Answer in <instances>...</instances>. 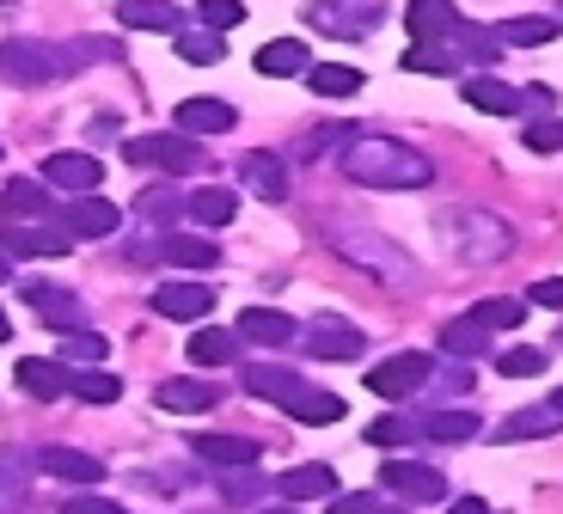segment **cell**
I'll use <instances>...</instances> for the list:
<instances>
[{
    "instance_id": "1",
    "label": "cell",
    "mask_w": 563,
    "mask_h": 514,
    "mask_svg": "<svg viewBox=\"0 0 563 514\" xmlns=\"http://www.w3.org/2000/svg\"><path fill=\"white\" fill-rule=\"evenodd\" d=\"M338 166H343V178H350V184H367V190H422V184H435L429 153L405 147V141H386V135L343 141Z\"/></svg>"
},
{
    "instance_id": "2",
    "label": "cell",
    "mask_w": 563,
    "mask_h": 514,
    "mask_svg": "<svg viewBox=\"0 0 563 514\" xmlns=\"http://www.w3.org/2000/svg\"><path fill=\"white\" fill-rule=\"evenodd\" d=\"M441 233H448L453 258L472 264V270L503 264L508 251H515V227H508L503 215H490V209H453V215H441Z\"/></svg>"
},
{
    "instance_id": "3",
    "label": "cell",
    "mask_w": 563,
    "mask_h": 514,
    "mask_svg": "<svg viewBox=\"0 0 563 514\" xmlns=\"http://www.w3.org/2000/svg\"><path fill=\"white\" fill-rule=\"evenodd\" d=\"M338 258H343V264H355V270H367V276H380V282H410V276H417V264H410L386 233H374V227H343V233H338Z\"/></svg>"
},
{
    "instance_id": "4",
    "label": "cell",
    "mask_w": 563,
    "mask_h": 514,
    "mask_svg": "<svg viewBox=\"0 0 563 514\" xmlns=\"http://www.w3.org/2000/svg\"><path fill=\"white\" fill-rule=\"evenodd\" d=\"M56 74H68L62 50H49V43H31V37L0 43V80H13V86H43V80H56Z\"/></svg>"
},
{
    "instance_id": "5",
    "label": "cell",
    "mask_w": 563,
    "mask_h": 514,
    "mask_svg": "<svg viewBox=\"0 0 563 514\" xmlns=\"http://www.w3.org/2000/svg\"><path fill=\"white\" fill-rule=\"evenodd\" d=\"M129 160L135 166H159V172H172V178H190V172L202 166V147L190 135H135L129 141Z\"/></svg>"
},
{
    "instance_id": "6",
    "label": "cell",
    "mask_w": 563,
    "mask_h": 514,
    "mask_svg": "<svg viewBox=\"0 0 563 514\" xmlns=\"http://www.w3.org/2000/svg\"><path fill=\"white\" fill-rule=\"evenodd\" d=\"M435 374V362L422 356V349H405V356H393V362H380V368H367V392L374 398H410V392L422 386V380Z\"/></svg>"
},
{
    "instance_id": "7",
    "label": "cell",
    "mask_w": 563,
    "mask_h": 514,
    "mask_svg": "<svg viewBox=\"0 0 563 514\" xmlns=\"http://www.w3.org/2000/svg\"><path fill=\"white\" fill-rule=\"evenodd\" d=\"M300 343H307V356H319V362H355L362 356V331H355L350 319H307L300 325Z\"/></svg>"
},
{
    "instance_id": "8",
    "label": "cell",
    "mask_w": 563,
    "mask_h": 514,
    "mask_svg": "<svg viewBox=\"0 0 563 514\" xmlns=\"http://www.w3.org/2000/svg\"><path fill=\"white\" fill-rule=\"evenodd\" d=\"M380 490H393V496H405V502H441L448 496V478H441L435 466H417V459H386Z\"/></svg>"
},
{
    "instance_id": "9",
    "label": "cell",
    "mask_w": 563,
    "mask_h": 514,
    "mask_svg": "<svg viewBox=\"0 0 563 514\" xmlns=\"http://www.w3.org/2000/svg\"><path fill=\"white\" fill-rule=\"evenodd\" d=\"M62 227H68L74 239H111L117 227H123V215H117V203H104V196H68V209H62Z\"/></svg>"
},
{
    "instance_id": "10",
    "label": "cell",
    "mask_w": 563,
    "mask_h": 514,
    "mask_svg": "<svg viewBox=\"0 0 563 514\" xmlns=\"http://www.w3.org/2000/svg\"><path fill=\"white\" fill-rule=\"evenodd\" d=\"M240 178H245V190L264 196V203H288V160H282V153L252 147L240 160Z\"/></svg>"
},
{
    "instance_id": "11",
    "label": "cell",
    "mask_w": 563,
    "mask_h": 514,
    "mask_svg": "<svg viewBox=\"0 0 563 514\" xmlns=\"http://www.w3.org/2000/svg\"><path fill=\"white\" fill-rule=\"evenodd\" d=\"M43 178L56 184V190H68V196H86V190L104 184V166H99V153H49Z\"/></svg>"
},
{
    "instance_id": "12",
    "label": "cell",
    "mask_w": 563,
    "mask_h": 514,
    "mask_svg": "<svg viewBox=\"0 0 563 514\" xmlns=\"http://www.w3.org/2000/svg\"><path fill=\"white\" fill-rule=\"evenodd\" d=\"M43 472L62 478V484L92 490V484H104V459L86 453V447H43Z\"/></svg>"
},
{
    "instance_id": "13",
    "label": "cell",
    "mask_w": 563,
    "mask_h": 514,
    "mask_svg": "<svg viewBox=\"0 0 563 514\" xmlns=\"http://www.w3.org/2000/svg\"><path fill=\"white\" fill-rule=\"evenodd\" d=\"M19 392H31V398H56V392H74V374L62 356H25V362L13 368Z\"/></svg>"
},
{
    "instance_id": "14",
    "label": "cell",
    "mask_w": 563,
    "mask_h": 514,
    "mask_svg": "<svg viewBox=\"0 0 563 514\" xmlns=\"http://www.w3.org/2000/svg\"><path fill=\"white\" fill-rule=\"evenodd\" d=\"M209 306H214V294L202 288V282H166V288H154V313L159 319H209Z\"/></svg>"
},
{
    "instance_id": "15",
    "label": "cell",
    "mask_w": 563,
    "mask_h": 514,
    "mask_svg": "<svg viewBox=\"0 0 563 514\" xmlns=\"http://www.w3.org/2000/svg\"><path fill=\"white\" fill-rule=\"evenodd\" d=\"M233 123H240V111H233L227 98H184V105H178V129H184V135H227Z\"/></svg>"
},
{
    "instance_id": "16",
    "label": "cell",
    "mask_w": 563,
    "mask_h": 514,
    "mask_svg": "<svg viewBox=\"0 0 563 514\" xmlns=\"http://www.w3.org/2000/svg\"><path fill=\"white\" fill-rule=\"evenodd\" d=\"M154 404L159 411H178V417H197V411H214V404H221V392H214L209 380H159Z\"/></svg>"
},
{
    "instance_id": "17",
    "label": "cell",
    "mask_w": 563,
    "mask_h": 514,
    "mask_svg": "<svg viewBox=\"0 0 563 514\" xmlns=\"http://www.w3.org/2000/svg\"><path fill=\"white\" fill-rule=\"evenodd\" d=\"M558 429H563V411H558V404H527V411L503 417L496 441H545V435H558Z\"/></svg>"
},
{
    "instance_id": "18",
    "label": "cell",
    "mask_w": 563,
    "mask_h": 514,
    "mask_svg": "<svg viewBox=\"0 0 563 514\" xmlns=\"http://www.w3.org/2000/svg\"><path fill=\"white\" fill-rule=\"evenodd\" d=\"M68 239H74L68 227H7L0 245L19 251V258H62V251H74Z\"/></svg>"
},
{
    "instance_id": "19",
    "label": "cell",
    "mask_w": 563,
    "mask_h": 514,
    "mask_svg": "<svg viewBox=\"0 0 563 514\" xmlns=\"http://www.w3.org/2000/svg\"><path fill=\"white\" fill-rule=\"evenodd\" d=\"M282 502H312V496H338V472H331V466H295V472H282L276 484Z\"/></svg>"
},
{
    "instance_id": "20",
    "label": "cell",
    "mask_w": 563,
    "mask_h": 514,
    "mask_svg": "<svg viewBox=\"0 0 563 514\" xmlns=\"http://www.w3.org/2000/svg\"><path fill=\"white\" fill-rule=\"evenodd\" d=\"M405 25H410V37H417V43H435V37H453L460 13H453V0H410Z\"/></svg>"
},
{
    "instance_id": "21",
    "label": "cell",
    "mask_w": 563,
    "mask_h": 514,
    "mask_svg": "<svg viewBox=\"0 0 563 514\" xmlns=\"http://www.w3.org/2000/svg\"><path fill=\"white\" fill-rule=\"evenodd\" d=\"M240 337H245V343H295L300 325L288 319V313H276V306H245V313H240Z\"/></svg>"
},
{
    "instance_id": "22",
    "label": "cell",
    "mask_w": 563,
    "mask_h": 514,
    "mask_svg": "<svg viewBox=\"0 0 563 514\" xmlns=\"http://www.w3.org/2000/svg\"><path fill=\"white\" fill-rule=\"evenodd\" d=\"M295 423H312V429H324V423H338L343 417V398L338 392H324V386H312V380H300V392L288 404H282Z\"/></svg>"
},
{
    "instance_id": "23",
    "label": "cell",
    "mask_w": 563,
    "mask_h": 514,
    "mask_svg": "<svg viewBox=\"0 0 563 514\" xmlns=\"http://www.w3.org/2000/svg\"><path fill=\"white\" fill-rule=\"evenodd\" d=\"M197 459H209V466H227V472H240V466H257V453L264 447L245 441V435H197Z\"/></svg>"
},
{
    "instance_id": "24",
    "label": "cell",
    "mask_w": 563,
    "mask_h": 514,
    "mask_svg": "<svg viewBox=\"0 0 563 514\" xmlns=\"http://www.w3.org/2000/svg\"><path fill=\"white\" fill-rule=\"evenodd\" d=\"M465 105L484 111V117H521V92L490 80V74H472V80H465Z\"/></svg>"
},
{
    "instance_id": "25",
    "label": "cell",
    "mask_w": 563,
    "mask_h": 514,
    "mask_svg": "<svg viewBox=\"0 0 563 514\" xmlns=\"http://www.w3.org/2000/svg\"><path fill=\"white\" fill-rule=\"evenodd\" d=\"M184 215H190L197 227H227L233 215H240V196L221 190V184H202V190L184 196Z\"/></svg>"
},
{
    "instance_id": "26",
    "label": "cell",
    "mask_w": 563,
    "mask_h": 514,
    "mask_svg": "<svg viewBox=\"0 0 563 514\" xmlns=\"http://www.w3.org/2000/svg\"><path fill=\"white\" fill-rule=\"evenodd\" d=\"M25 294H31V306H37V319H43V325H56V331H74V325L86 319V313H80V300H74L68 288H49V282H31Z\"/></svg>"
},
{
    "instance_id": "27",
    "label": "cell",
    "mask_w": 563,
    "mask_h": 514,
    "mask_svg": "<svg viewBox=\"0 0 563 514\" xmlns=\"http://www.w3.org/2000/svg\"><path fill=\"white\" fill-rule=\"evenodd\" d=\"M312 68V50L295 37H276L257 50V74H269V80H288V74H307Z\"/></svg>"
},
{
    "instance_id": "28",
    "label": "cell",
    "mask_w": 563,
    "mask_h": 514,
    "mask_svg": "<svg viewBox=\"0 0 563 514\" xmlns=\"http://www.w3.org/2000/svg\"><path fill=\"white\" fill-rule=\"evenodd\" d=\"M245 392L252 398H269L282 411V404L300 392V374H288V368H269V362H257V368H245Z\"/></svg>"
},
{
    "instance_id": "29",
    "label": "cell",
    "mask_w": 563,
    "mask_h": 514,
    "mask_svg": "<svg viewBox=\"0 0 563 514\" xmlns=\"http://www.w3.org/2000/svg\"><path fill=\"white\" fill-rule=\"evenodd\" d=\"M159 258H172L184 270H214L221 264V245H209L202 233H172V239H159Z\"/></svg>"
},
{
    "instance_id": "30",
    "label": "cell",
    "mask_w": 563,
    "mask_h": 514,
    "mask_svg": "<svg viewBox=\"0 0 563 514\" xmlns=\"http://www.w3.org/2000/svg\"><path fill=\"white\" fill-rule=\"evenodd\" d=\"M184 349H190V362L197 368H227L233 356H240V331H214V325H202Z\"/></svg>"
},
{
    "instance_id": "31",
    "label": "cell",
    "mask_w": 563,
    "mask_h": 514,
    "mask_svg": "<svg viewBox=\"0 0 563 514\" xmlns=\"http://www.w3.org/2000/svg\"><path fill=\"white\" fill-rule=\"evenodd\" d=\"M117 19H123L129 31H178V7H172V0H123Z\"/></svg>"
},
{
    "instance_id": "32",
    "label": "cell",
    "mask_w": 563,
    "mask_h": 514,
    "mask_svg": "<svg viewBox=\"0 0 563 514\" xmlns=\"http://www.w3.org/2000/svg\"><path fill=\"white\" fill-rule=\"evenodd\" d=\"M496 37H503V43H515V50H533V43H551V37H558V19H551V13H521V19H503V25H496Z\"/></svg>"
},
{
    "instance_id": "33",
    "label": "cell",
    "mask_w": 563,
    "mask_h": 514,
    "mask_svg": "<svg viewBox=\"0 0 563 514\" xmlns=\"http://www.w3.org/2000/svg\"><path fill=\"white\" fill-rule=\"evenodd\" d=\"M312 92L319 98H350L362 92V68H350V62H319V68H307Z\"/></svg>"
},
{
    "instance_id": "34",
    "label": "cell",
    "mask_w": 563,
    "mask_h": 514,
    "mask_svg": "<svg viewBox=\"0 0 563 514\" xmlns=\"http://www.w3.org/2000/svg\"><path fill=\"white\" fill-rule=\"evenodd\" d=\"M178 56L190 62V68H214V62L227 56V43H221V31H178Z\"/></svg>"
},
{
    "instance_id": "35",
    "label": "cell",
    "mask_w": 563,
    "mask_h": 514,
    "mask_svg": "<svg viewBox=\"0 0 563 514\" xmlns=\"http://www.w3.org/2000/svg\"><path fill=\"white\" fill-rule=\"evenodd\" d=\"M484 343H490V325H478L472 313L453 319V325H441V349H448V356H478Z\"/></svg>"
},
{
    "instance_id": "36",
    "label": "cell",
    "mask_w": 563,
    "mask_h": 514,
    "mask_svg": "<svg viewBox=\"0 0 563 514\" xmlns=\"http://www.w3.org/2000/svg\"><path fill=\"white\" fill-rule=\"evenodd\" d=\"M422 429H429V441H478L484 423L472 417V411H435V417L422 423Z\"/></svg>"
},
{
    "instance_id": "37",
    "label": "cell",
    "mask_w": 563,
    "mask_h": 514,
    "mask_svg": "<svg viewBox=\"0 0 563 514\" xmlns=\"http://www.w3.org/2000/svg\"><path fill=\"white\" fill-rule=\"evenodd\" d=\"M405 68L410 74H453V68H460V56H453L448 37H441V43H417V50H405Z\"/></svg>"
},
{
    "instance_id": "38",
    "label": "cell",
    "mask_w": 563,
    "mask_h": 514,
    "mask_svg": "<svg viewBox=\"0 0 563 514\" xmlns=\"http://www.w3.org/2000/svg\"><path fill=\"white\" fill-rule=\"evenodd\" d=\"M472 319L490 325V331H515V325L527 319V300H478L472 306Z\"/></svg>"
},
{
    "instance_id": "39",
    "label": "cell",
    "mask_w": 563,
    "mask_h": 514,
    "mask_svg": "<svg viewBox=\"0 0 563 514\" xmlns=\"http://www.w3.org/2000/svg\"><path fill=\"white\" fill-rule=\"evenodd\" d=\"M7 209L13 215H49V196H43V184H31V178H7Z\"/></svg>"
},
{
    "instance_id": "40",
    "label": "cell",
    "mask_w": 563,
    "mask_h": 514,
    "mask_svg": "<svg viewBox=\"0 0 563 514\" xmlns=\"http://www.w3.org/2000/svg\"><path fill=\"white\" fill-rule=\"evenodd\" d=\"M56 356H62V362H104V337H99V331H80V325H74V331L56 343Z\"/></svg>"
},
{
    "instance_id": "41",
    "label": "cell",
    "mask_w": 563,
    "mask_h": 514,
    "mask_svg": "<svg viewBox=\"0 0 563 514\" xmlns=\"http://www.w3.org/2000/svg\"><path fill=\"white\" fill-rule=\"evenodd\" d=\"M496 374H508V380L545 374V349H503V356H496Z\"/></svg>"
},
{
    "instance_id": "42",
    "label": "cell",
    "mask_w": 563,
    "mask_h": 514,
    "mask_svg": "<svg viewBox=\"0 0 563 514\" xmlns=\"http://www.w3.org/2000/svg\"><path fill=\"white\" fill-rule=\"evenodd\" d=\"M74 392H80L86 404H117L123 398V380L117 374H74Z\"/></svg>"
},
{
    "instance_id": "43",
    "label": "cell",
    "mask_w": 563,
    "mask_h": 514,
    "mask_svg": "<svg viewBox=\"0 0 563 514\" xmlns=\"http://www.w3.org/2000/svg\"><path fill=\"white\" fill-rule=\"evenodd\" d=\"M245 19V0H202V25L209 31H233Z\"/></svg>"
},
{
    "instance_id": "44",
    "label": "cell",
    "mask_w": 563,
    "mask_h": 514,
    "mask_svg": "<svg viewBox=\"0 0 563 514\" xmlns=\"http://www.w3.org/2000/svg\"><path fill=\"white\" fill-rule=\"evenodd\" d=\"M527 147H533V153H558L563 147V117H539V123H527Z\"/></svg>"
},
{
    "instance_id": "45",
    "label": "cell",
    "mask_w": 563,
    "mask_h": 514,
    "mask_svg": "<svg viewBox=\"0 0 563 514\" xmlns=\"http://www.w3.org/2000/svg\"><path fill=\"white\" fill-rule=\"evenodd\" d=\"M410 435H417V429H410L405 417H380V423H367V441H374V447H405Z\"/></svg>"
},
{
    "instance_id": "46",
    "label": "cell",
    "mask_w": 563,
    "mask_h": 514,
    "mask_svg": "<svg viewBox=\"0 0 563 514\" xmlns=\"http://www.w3.org/2000/svg\"><path fill=\"white\" fill-rule=\"evenodd\" d=\"M324 141H355V135H350V129H343V123L307 129V135H300V160H319V153H324Z\"/></svg>"
},
{
    "instance_id": "47",
    "label": "cell",
    "mask_w": 563,
    "mask_h": 514,
    "mask_svg": "<svg viewBox=\"0 0 563 514\" xmlns=\"http://www.w3.org/2000/svg\"><path fill=\"white\" fill-rule=\"evenodd\" d=\"M135 209H141V221H166V215H178V203H172V190H147Z\"/></svg>"
},
{
    "instance_id": "48",
    "label": "cell",
    "mask_w": 563,
    "mask_h": 514,
    "mask_svg": "<svg viewBox=\"0 0 563 514\" xmlns=\"http://www.w3.org/2000/svg\"><path fill=\"white\" fill-rule=\"evenodd\" d=\"M62 514H123V508H117L111 496H86V490H80V496L62 502Z\"/></svg>"
},
{
    "instance_id": "49",
    "label": "cell",
    "mask_w": 563,
    "mask_h": 514,
    "mask_svg": "<svg viewBox=\"0 0 563 514\" xmlns=\"http://www.w3.org/2000/svg\"><path fill=\"white\" fill-rule=\"evenodd\" d=\"M533 306H551V313H563V276H545V282H533Z\"/></svg>"
},
{
    "instance_id": "50",
    "label": "cell",
    "mask_w": 563,
    "mask_h": 514,
    "mask_svg": "<svg viewBox=\"0 0 563 514\" xmlns=\"http://www.w3.org/2000/svg\"><path fill=\"white\" fill-rule=\"evenodd\" d=\"M551 105H558V92H551V86H527L521 92V117L533 111V117H551Z\"/></svg>"
},
{
    "instance_id": "51",
    "label": "cell",
    "mask_w": 563,
    "mask_h": 514,
    "mask_svg": "<svg viewBox=\"0 0 563 514\" xmlns=\"http://www.w3.org/2000/svg\"><path fill=\"white\" fill-rule=\"evenodd\" d=\"M331 514H374V496H367V490H350V496H331Z\"/></svg>"
},
{
    "instance_id": "52",
    "label": "cell",
    "mask_w": 563,
    "mask_h": 514,
    "mask_svg": "<svg viewBox=\"0 0 563 514\" xmlns=\"http://www.w3.org/2000/svg\"><path fill=\"white\" fill-rule=\"evenodd\" d=\"M448 514H490V502H484V496H460Z\"/></svg>"
},
{
    "instance_id": "53",
    "label": "cell",
    "mask_w": 563,
    "mask_h": 514,
    "mask_svg": "<svg viewBox=\"0 0 563 514\" xmlns=\"http://www.w3.org/2000/svg\"><path fill=\"white\" fill-rule=\"evenodd\" d=\"M0 343H13V319H7V306H0Z\"/></svg>"
},
{
    "instance_id": "54",
    "label": "cell",
    "mask_w": 563,
    "mask_h": 514,
    "mask_svg": "<svg viewBox=\"0 0 563 514\" xmlns=\"http://www.w3.org/2000/svg\"><path fill=\"white\" fill-rule=\"evenodd\" d=\"M257 514H300V502H282V508H257Z\"/></svg>"
},
{
    "instance_id": "55",
    "label": "cell",
    "mask_w": 563,
    "mask_h": 514,
    "mask_svg": "<svg viewBox=\"0 0 563 514\" xmlns=\"http://www.w3.org/2000/svg\"><path fill=\"white\" fill-rule=\"evenodd\" d=\"M7 276H13V258H7V251H0V282H7Z\"/></svg>"
},
{
    "instance_id": "56",
    "label": "cell",
    "mask_w": 563,
    "mask_h": 514,
    "mask_svg": "<svg viewBox=\"0 0 563 514\" xmlns=\"http://www.w3.org/2000/svg\"><path fill=\"white\" fill-rule=\"evenodd\" d=\"M374 514H410V508H374Z\"/></svg>"
},
{
    "instance_id": "57",
    "label": "cell",
    "mask_w": 563,
    "mask_h": 514,
    "mask_svg": "<svg viewBox=\"0 0 563 514\" xmlns=\"http://www.w3.org/2000/svg\"><path fill=\"white\" fill-rule=\"evenodd\" d=\"M551 404H558V411H563V392H558V398H551Z\"/></svg>"
}]
</instances>
